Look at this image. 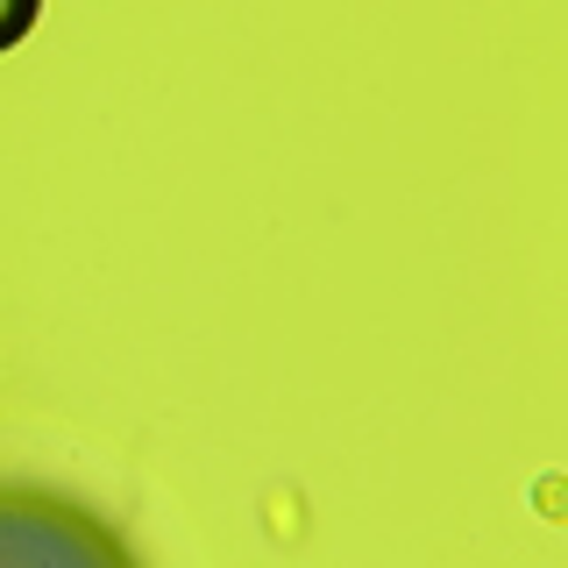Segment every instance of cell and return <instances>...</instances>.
I'll return each instance as SVG.
<instances>
[{
  "label": "cell",
  "mask_w": 568,
  "mask_h": 568,
  "mask_svg": "<svg viewBox=\"0 0 568 568\" xmlns=\"http://www.w3.org/2000/svg\"><path fill=\"white\" fill-rule=\"evenodd\" d=\"M29 14H36V0H0V43H14L29 29Z\"/></svg>",
  "instance_id": "cell-1"
}]
</instances>
